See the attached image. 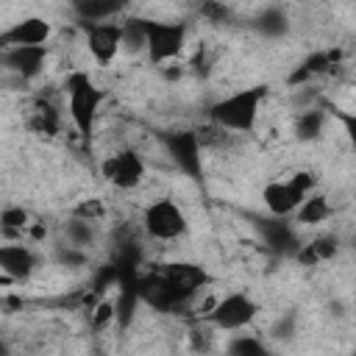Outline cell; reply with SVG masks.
Wrapping results in <instances>:
<instances>
[{
    "mask_svg": "<svg viewBox=\"0 0 356 356\" xmlns=\"http://www.w3.org/2000/svg\"><path fill=\"white\" fill-rule=\"evenodd\" d=\"M267 97H270L267 83H253V86L236 89L231 95L217 97L209 106V120H211V125H217L228 134H250L259 122V111Z\"/></svg>",
    "mask_w": 356,
    "mask_h": 356,
    "instance_id": "6da1fadb",
    "label": "cell"
},
{
    "mask_svg": "<svg viewBox=\"0 0 356 356\" xmlns=\"http://www.w3.org/2000/svg\"><path fill=\"white\" fill-rule=\"evenodd\" d=\"M64 97H67V114L78 131L81 139L95 136V125L100 117V108L106 103V92L95 83V78L83 70H72L64 81Z\"/></svg>",
    "mask_w": 356,
    "mask_h": 356,
    "instance_id": "7a4b0ae2",
    "label": "cell"
},
{
    "mask_svg": "<svg viewBox=\"0 0 356 356\" xmlns=\"http://www.w3.org/2000/svg\"><path fill=\"white\" fill-rule=\"evenodd\" d=\"M172 167L189 181H203V136L195 128H164L156 134Z\"/></svg>",
    "mask_w": 356,
    "mask_h": 356,
    "instance_id": "3957f363",
    "label": "cell"
},
{
    "mask_svg": "<svg viewBox=\"0 0 356 356\" xmlns=\"http://www.w3.org/2000/svg\"><path fill=\"white\" fill-rule=\"evenodd\" d=\"M259 312H261L259 300L250 292L236 289V292H228V295L211 300V306L200 314V320L209 323L214 331L234 334V331H245L259 317Z\"/></svg>",
    "mask_w": 356,
    "mask_h": 356,
    "instance_id": "277c9868",
    "label": "cell"
},
{
    "mask_svg": "<svg viewBox=\"0 0 356 356\" xmlns=\"http://www.w3.org/2000/svg\"><path fill=\"white\" fill-rule=\"evenodd\" d=\"M136 289H139V300L142 306L159 312V314H181L186 309L195 306V298H186L172 281L170 275L159 267V270H147V273H139V281H136Z\"/></svg>",
    "mask_w": 356,
    "mask_h": 356,
    "instance_id": "5b68a950",
    "label": "cell"
},
{
    "mask_svg": "<svg viewBox=\"0 0 356 356\" xmlns=\"http://www.w3.org/2000/svg\"><path fill=\"white\" fill-rule=\"evenodd\" d=\"M145 28H147V61L156 67H164L170 61H175L189 39V25L184 19H150L145 17Z\"/></svg>",
    "mask_w": 356,
    "mask_h": 356,
    "instance_id": "8992f818",
    "label": "cell"
},
{
    "mask_svg": "<svg viewBox=\"0 0 356 356\" xmlns=\"http://www.w3.org/2000/svg\"><path fill=\"white\" fill-rule=\"evenodd\" d=\"M142 231L156 242H172L189 231V217L172 197H156L142 211Z\"/></svg>",
    "mask_w": 356,
    "mask_h": 356,
    "instance_id": "52a82bcc",
    "label": "cell"
},
{
    "mask_svg": "<svg viewBox=\"0 0 356 356\" xmlns=\"http://www.w3.org/2000/svg\"><path fill=\"white\" fill-rule=\"evenodd\" d=\"M100 178L120 192H131V189L142 186V181L147 178V161L142 159L139 150L120 147L100 161Z\"/></svg>",
    "mask_w": 356,
    "mask_h": 356,
    "instance_id": "ba28073f",
    "label": "cell"
},
{
    "mask_svg": "<svg viewBox=\"0 0 356 356\" xmlns=\"http://www.w3.org/2000/svg\"><path fill=\"white\" fill-rule=\"evenodd\" d=\"M47 56H50L47 44H14V47H3L0 61L8 78L19 83H31L44 72Z\"/></svg>",
    "mask_w": 356,
    "mask_h": 356,
    "instance_id": "9c48e42d",
    "label": "cell"
},
{
    "mask_svg": "<svg viewBox=\"0 0 356 356\" xmlns=\"http://www.w3.org/2000/svg\"><path fill=\"white\" fill-rule=\"evenodd\" d=\"M256 231L267 248V253L278 256V259H286V256H295L298 248L303 245L300 236H298V228H295V220L292 217H261L256 220Z\"/></svg>",
    "mask_w": 356,
    "mask_h": 356,
    "instance_id": "30bf717a",
    "label": "cell"
},
{
    "mask_svg": "<svg viewBox=\"0 0 356 356\" xmlns=\"http://www.w3.org/2000/svg\"><path fill=\"white\" fill-rule=\"evenodd\" d=\"M86 28V50L95 58V64L108 67L120 53H122V22L117 19H103L83 25Z\"/></svg>",
    "mask_w": 356,
    "mask_h": 356,
    "instance_id": "8fae6325",
    "label": "cell"
},
{
    "mask_svg": "<svg viewBox=\"0 0 356 356\" xmlns=\"http://www.w3.org/2000/svg\"><path fill=\"white\" fill-rule=\"evenodd\" d=\"M42 264V256L25 245V242H6L0 245V273H3V284L8 281H17V284H25L33 278V273L39 270Z\"/></svg>",
    "mask_w": 356,
    "mask_h": 356,
    "instance_id": "7c38bea8",
    "label": "cell"
},
{
    "mask_svg": "<svg viewBox=\"0 0 356 356\" xmlns=\"http://www.w3.org/2000/svg\"><path fill=\"white\" fill-rule=\"evenodd\" d=\"M53 36V25L44 17H19L0 33V47H14V44H47Z\"/></svg>",
    "mask_w": 356,
    "mask_h": 356,
    "instance_id": "4fadbf2b",
    "label": "cell"
},
{
    "mask_svg": "<svg viewBox=\"0 0 356 356\" xmlns=\"http://www.w3.org/2000/svg\"><path fill=\"white\" fill-rule=\"evenodd\" d=\"M261 200H264L267 214L292 217V214L298 211V206L306 200V192L298 189V186L292 184V178H278V181H270V184L261 189Z\"/></svg>",
    "mask_w": 356,
    "mask_h": 356,
    "instance_id": "5bb4252c",
    "label": "cell"
},
{
    "mask_svg": "<svg viewBox=\"0 0 356 356\" xmlns=\"http://www.w3.org/2000/svg\"><path fill=\"white\" fill-rule=\"evenodd\" d=\"M248 25H250V31H256V33H259L261 39H267V42H278V39H284V36L289 33V28H292L286 8L278 6V3L261 6V8L248 19Z\"/></svg>",
    "mask_w": 356,
    "mask_h": 356,
    "instance_id": "9a60e30c",
    "label": "cell"
},
{
    "mask_svg": "<svg viewBox=\"0 0 356 356\" xmlns=\"http://www.w3.org/2000/svg\"><path fill=\"white\" fill-rule=\"evenodd\" d=\"M337 61H339V50H334V47L331 50H314L286 75V86H306L314 78L328 75L337 67Z\"/></svg>",
    "mask_w": 356,
    "mask_h": 356,
    "instance_id": "2e32d148",
    "label": "cell"
},
{
    "mask_svg": "<svg viewBox=\"0 0 356 356\" xmlns=\"http://www.w3.org/2000/svg\"><path fill=\"white\" fill-rule=\"evenodd\" d=\"M161 270L170 275V281L186 298H197L200 289L209 284V273L200 264H195V261H170V264H161Z\"/></svg>",
    "mask_w": 356,
    "mask_h": 356,
    "instance_id": "e0dca14e",
    "label": "cell"
},
{
    "mask_svg": "<svg viewBox=\"0 0 356 356\" xmlns=\"http://www.w3.org/2000/svg\"><path fill=\"white\" fill-rule=\"evenodd\" d=\"M328 111L325 106H306L303 111L295 114V122H292V134L298 142L303 145H312V142H320L323 134H325V125H328Z\"/></svg>",
    "mask_w": 356,
    "mask_h": 356,
    "instance_id": "ac0fdd59",
    "label": "cell"
},
{
    "mask_svg": "<svg viewBox=\"0 0 356 356\" xmlns=\"http://www.w3.org/2000/svg\"><path fill=\"white\" fill-rule=\"evenodd\" d=\"M67 6L83 25H92L103 19H117L128 8V0H67Z\"/></svg>",
    "mask_w": 356,
    "mask_h": 356,
    "instance_id": "d6986e66",
    "label": "cell"
},
{
    "mask_svg": "<svg viewBox=\"0 0 356 356\" xmlns=\"http://www.w3.org/2000/svg\"><path fill=\"white\" fill-rule=\"evenodd\" d=\"M337 253H339V236H337V234H320V236L303 242L292 259H295L300 267H317V264H323V261L337 259Z\"/></svg>",
    "mask_w": 356,
    "mask_h": 356,
    "instance_id": "ffe728a7",
    "label": "cell"
},
{
    "mask_svg": "<svg viewBox=\"0 0 356 356\" xmlns=\"http://www.w3.org/2000/svg\"><path fill=\"white\" fill-rule=\"evenodd\" d=\"M61 236H64L70 245L89 250V248L97 245V236H100V231H97V220L83 217V214H72V217L64 220V225H61Z\"/></svg>",
    "mask_w": 356,
    "mask_h": 356,
    "instance_id": "44dd1931",
    "label": "cell"
},
{
    "mask_svg": "<svg viewBox=\"0 0 356 356\" xmlns=\"http://www.w3.org/2000/svg\"><path fill=\"white\" fill-rule=\"evenodd\" d=\"M331 217V203H328V197L323 195V192H312V195H306V200L298 206V211L292 214V220H295V225H320V222H325Z\"/></svg>",
    "mask_w": 356,
    "mask_h": 356,
    "instance_id": "7402d4cb",
    "label": "cell"
},
{
    "mask_svg": "<svg viewBox=\"0 0 356 356\" xmlns=\"http://www.w3.org/2000/svg\"><path fill=\"white\" fill-rule=\"evenodd\" d=\"M122 50L128 56H139L147 53V28H145V17H128L122 22Z\"/></svg>",
    "mask_w": 356,
    "mask_h": 356,
    "instance_id": "603a6c76",
    "label": "cell"
},
{
    "mask_svg": "<svg viewBox=\"0 0 356 356\" xmlns=\"http://www.w3.org/2000/svg\"><path fill=\"white\" fill-rule=\"evenodd\" d=\"M31 128H33L36 134H42V136H56L58 128H61V114L56 111L53 103L39 100V103L33 106V114H31Z\"/></svg>",
    "mask_w": 356,
    "mask_h": 356,
    "instance_id": "cb8c5ba5",
    "label": "cell"
},
{
    "mask_svg": "<svg viewBox=\"0 0 356 356\" xmlns=\"http://www.w3.org/2000/svg\"><path fill=\"white\" fill-rule=\"evenodd\" d=\"M31 225V211L28 209H22V206H14V203H8V206H3V211H0V228H3V236L6 239H11V236H22V231Z\"/></svg>",
    "mask_w": 356,
    "mask_h": 356,
    "instance_id": "d4e9b609",
    "label": "cell"
},
{
    "mask_svg": "<svg viewBox=\"0 0 356 356\" xmlns=\"http://www.w3.org/2000/svg\"><path fill=\"white\" fill-rule=\"evenodd\" d=\"M298 325H300L298 312H295V309H286V312H281V314L270 323L267 337H270L273 342H292L295 334H298Z\"/></svg>",
    "mask_w": 356,
    "mask_h": 356,
    "instance_id": "484cf974",
    "label": "cell"
},
{
    "mask_svg": "<svg viewBox=\"0 0 356 356\" xmlns=\"http://www.w3.org/2000/svg\"><path fill=\"white\" fill-rule=\"evenodd\" d=\"M225 350H228L231 356H264L270 348H267L259 337H253V334H236V331H234V337L228 339Z\"/></svg>",
    "mask_w": 356,
    "mask_h": 356,
    "instance_id": "4316f807",
    "label": "cell"
},
{
    "mask_svg": "<svg viewBox=\"0 0 356 356\" xmlns=\"http://www.w3.org/2000/svg\"><path fill=\"white\" fill-rule=\"evenodd\" d=\"M53 261H56L58 267H70V270H78V267H86V261H89V253H86L83 248H75V245H70V242L64 239V242L53 245Z\"/></svg>",
    "mask_w": 356,
    "mask_h": 356,
    "instance_id": "83f0119b",
    "label": "cell"
},
{
    "mask_svg": "<svg viewBox=\"0 0 356 356\" xmlns=\"http://www.w3.org/2000/svg\"><path fill=\"white\" fill-rule=\"evenodd\" d=\"M89 323H92L95 331H103V328H108L111 323H117V300L100 295L97 306L89 312Z\"/></svg>",
    "mask_w": 356,
    "mask_h": 356,
    "instance_id": "f1b7e54d",
    "label": "cell"
},
{
    "mask_svg": "<svg viewBox=\"0 0 356 356\" xmlns=\"http://www.w3.org/2000/svg\"><path fill=\"white\" fill-rule=\"evenodd\" d=\"M323 106H325L328 117L342 125V131H345V136H348V142H350V147H353V153H356V111L339 108V106H334V103H328V100H323Z\"/></svg>",
    "mask_w": 356,
    "mask_h": 356,
    "instance_id": "f546056e",
    "label": "cell"
},
{
    "mask_svg": "<svg viewBox=\"0 0 356 356\" xmlns=\"http://www.w3.org/2000/svg\"><path fill=\"white\" fill-rule=\"evenodd\" d=\"M200 17L214 22V25H225V22H231V8L222 0H203L200 3Z\"/></svg>",
    "mask_w": 356,
    "mask_h": 356,
    "instance_id": "4dcf8cb0",
    "label": "cell"
},
{
    "mask_svg": "<svg viewBox=\"0 0 356 356\" xmlns=\"http://www.w3.org/2000/svg\"><path fill=\"white\" fill-rule=\"evenodd\" d=\"M211 325L200 320V325H195L189 331V342H192V350H211Z\"/></svg>",
    "mask_w": 356,
    "mask_h": 356,
    "instance_id": "1f68e13d",
    "label": "cell"
},
{
    "mask_svg": "<svg viewBox=\"0 0 356 356\" xmlns=\"http://www.w3.org/2000/svg\"><path fill=\"white\" fill-rule=\"evenodd\" d=\"M289 178H292V184H295L298 189H303L306 195H312V192L317 189V172H314V170H295Z\"/></svg>",
    "mask_w": 356,
    "mask_h": 356,
    "instance_id": "d6a6232c",
    "label": "cell"
},
{
    "mask_svg": "<svg viewBox=\"0 0 356 356\" xmlns=\"http://www.w3.org/2000/svg\"><path fill=\"white\" fill-rule=\"evenodd\" d=\"M75 214H83V217H92V220H97V217L103 214V206H100L97 200H89V203H81V206L75 209Z\"/></svg>",
    "mask_w": 356,
    "mask_h": 356,
    "instance_id": "836d02e7",
    "label": "cell"
}]
</instances>
